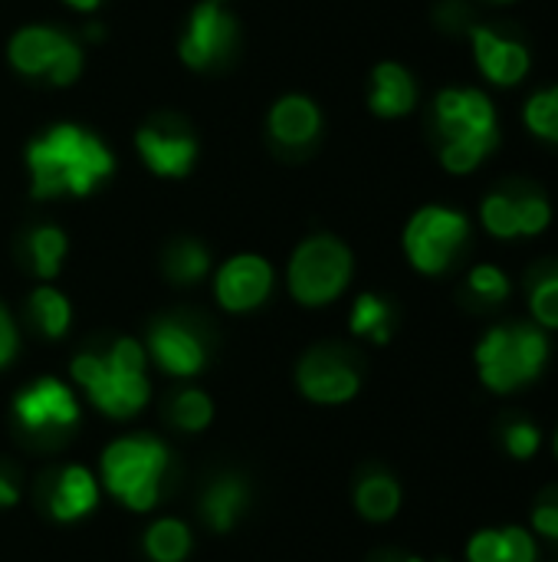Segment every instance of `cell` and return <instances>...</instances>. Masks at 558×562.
<instances>
[{"mask_svg":"<svg viewBox=\"0 0 558 562\" xmlns=\"http://www.w3.org/2000/svg\"><path fill=\"white\" fill-rule=\"evenodd\" d=\"M33 198H82L112 175V151L79 125H53L26 148Z\"/></svg>","mask_w":558,"mask_h":562,"instance_id":"cell-1","label":"cell"},{"mask_svg":"<svg viewBox=\"0 0 558 562\" xmlns=\"http://www.w3.org/2000/svg\"><path fill=\"white\" fill-rule=\"evenodd\" d=\"M441 132V165L451 175H470L500 142L497 105L483 89H444L434 102Z\"/></svg>","mask_w":558,"mask_h":562,"instance_id":"cell-2","label":"cell"},{"mask_svg":"<svg viewBox=\"0 0 558 562\" xmlns=\"http://www.w3.org/2000/svg\"><path fill=\"white\" fill-rule=\"evenodd\" d=\"M474 359L480 382L497 395H510L543 375L549 362V336L536 323L493 326L477 342Z\"/></svg>","mask_w":558,"mask_h":562,"instance_id":"cell-3","label":"cell"},{"mask_svg":"<svg viewBox=\"0 0 558 562\" xmlns=\"http://www.w3.org/2000/svg\"><path fill=\"white\" fill-rule=\"evenodd\" d=\"M168 471V448L151 438H122L105 448L102 454V477L109 491L128 510H151L161 494V474Z\"/></svg>","mask_w":558,"mask_h":562,"instance_id":"cell-4","label":"cell"},{"mask_svg":"<svg viewBox=\"0 0 558 562\" xmlns=\"http://www.w3.org/2000/svg\"><path fill=\"white\" fill-rule=\"evenodd\" d=\"M352 280V254L335 237H309L289 260V290L303 306H326Z\"/></svg>","mask_w":558,"mask_h":562,"instance_id":"cell-5","label":"cell"},{"mask_svg":"<svg viewBox=\"0 0 558 562\" xmlns=\"http://www.w3.org/2000/svg\"><path fill=\"white\" fill-rule=\"evenodd\" d=\"M470 237V221L457 207L428 204L405 227V254L414 270L437 277L444 273Z\"/></svg>","mask_w":558,"mask_h":562,"instance_id":"cell-6","label":"cell"},{"mask_svg":"<svg viewBox=\"0 0 558 562\" xmlns=\"http://www.w3.org/2000/svg\"><path fill=\"white\" fill-rule=\"evenodd\" d=\"M72 379L112 418H128V415L141 412L148 402L145 372H122L105 356H79L72 362Z\"/></svg>","mask_w":558,"mask_h":562,"instance_id":"cell-7","label":"cell"},{"mask_svg":"<svg viewBox=\"0 0 558 562\" xmlns=\"http://www.w3.org/2000/svg\"><path fill=\"white\" fill-rule=\"evenodd\" d=\"M237 43V20L220 7V0H204L194 7L187 30L181 36V59L191 69L217 66Z\"/></svg>","mask_w":558,"mask_h":562,"instance_id":"cell-8","label":"cell"},{"mask_svg":"<svg viewBox=\"0 0 558 562\" xmlns=\"http://www.w3.org/2000/svg\"><path fill=\"white\" fill-rule=\"evenodd\" d=\"M273 290V267L257 257V254H240L230 257L214 280V293L224 310L230 313H247L257 310Z\"/></svg>","mask_w":558,"mask_h":562,"instance_id":"cell-9","label":"cell"},{"mask_svg":"<svg viewBox=\"0 0 558 562\" xmlns=\"http://www.w3.org/2000/svg\"><path fill=\"white\" fill-rule=\"evenodd\" d=\"M296 382L303 389L306 398L319 402V405H342L349 398H355L362 379L355 372V366L349 359H342L332 349H316L299 362Z\"/></svg>","mask_w":558,"mask_h":562,"instance_id":"cell-10","label":"cell"},{"mask_svg":"<svg viewBox=\"0 0 558 562\" xmlns=\"http://www.w3.org/2000/svg\"><path fill=\"white\" fill-rule=\"evenodd\" d=\"M470 43H474L477 69L493 86L510 89V86H520L529 76L533 56H529L526 43H520L513 36H503L493 26H474L470 30Z\"/></svg>","mask_w":558,"mask_h":562,"instance_id":"cell-11","label":"cell"},{"mask_svg":"<svg viewBox=\"0 0 558 562\" xmlns=\"http://www.w3.org/2000/svg\"><path fill=\"white\" fill-rule=\"evenodd\" d=\"M13 412L26 431H62L79 422V405L72 392L56 379H39L33 389L20 392Z\"/></svg>","mask_w":558,"mask_h":562,"instance_id":"cell-12","label":"cell"},{"mask_svg":"<svg viewBox=\"0 0 558 562\" xmlns=\"http://www.w3.org/2000/svg\"><path fill=\"white\" fill-rule=\"evenodd\" d=\"M135 148L141 161L161 178L187 175L197 158V142L187 132H171V128H155V125H145L135 135Z\"/></svg>","mask_w":558,"mask_h":562,"instance_id":"cell-13","label":"cell"},{"mask_svg":"<svg viewBox=\"0 0 558 562\" xmlns=\"http://www.w3.org/2000/svg\"><path fill=\"white\" fill-rule=\"evenodd\" d=\"M151 356L171 375H197L207 362L201 336L178 319H161L151 329Z\"/></svg>","mask_w":558,"mask_h":562,"instance_id":"cell-14","label":"cell"},{"mask_svg":"<svg viewBox=\"0 0 558 562\" xmlns=\"http://www.w3.org/2000/svg\"><path fill=\"white\" fill-rule=\"evenodd\" d=\"M368 105L382 119H401L418 105L414 76L398 63H378L372 72V95Z\"/></svg>","mask_w":558,"mask_h":562,"instance_id":"cell-15","label":"cell"},{"mask_svg":"<svg viewBox=\"0 0 558 562\" xmlns=\"http://www.w3.org/2000/svg\"><path fill=\"white\" fill-rule=\"evenodd\" d=\"M319 125H322V115L316 102L306 95H283L270 112V135L286 148H303L316 142Z\"/></svg>","mask_w":558,"mask_h":562,"instance_id":"cell-16","label":"cell"},{"mask_svg":"<svg viewBox=\"0 0 558 562\" xmlns=\"http://www.w3.org/2000/svg\"><path fill=\"white\" fill-rule=\"evenodd\" d=\"M470 562H536L539 547L536 537L523 527H500V530H480L470 547H467Z\"/></svg>","mask_w":558,"mask_h":562,"instance_id":"cell-17","label":"cell"},{"mask_svg":"<svg viewBox=\"0 0 558 562\" xmlns=\"http://www.w3.org/2000/svg\"><path fill=\"white\" fill-rule=\"evenodd\" d=\"M99 504V487L95 477L86 468H66L53 487L49 497V514L56 520H79Z\"/></svg>","mask_w":558,"mask_h":562,"instance_id":"cell-18","label":"cell"},{"mask_svg":"<svg viewBox=\"0 0 558 562\" xmlns=\"http://www.w3.org/2000/svg\"><path fill=\"white\" fill-rule=\"evenodd\" d=\"M62 33L49 26H23L10 40V63L23 76H46Z\"/></svg>","mask_w":558,"mask_h":562,"instance_id":"cell-19","label":"cell"},{"mask_svg":"<svg viewBox=\"0 0 558 562\" xmlns=\"http://www.w3.org/2000/svg\"><path fill=\"white\" fill-rule=\"evenodd\" d=\"M247 507V487L237 477H220L207 487L204 501H201V514L207 520V527H214L217 533H227L237 517Z\"/></svg>","mask_w":558,"mask_h":562,"instance_id":"cell-20","label":"cell"},{"mask_svg":"<svg viewBox=\"0 0 558 562\" xmlns=\"http://www.w3.org/2000/svg\"><path fill=\"white\" fill-rule=\"evenodd\" d=\"M355 507L372 524H388L401 507V487L388 474H368L355 491Z\"/></svg>","mask_w":558,"mask_h":562,"instance_id":"cell-21","label":"cell"},{"mask_svg":"<svg viewBox=\"0 0 558 562\" xmlns=\"http://www.w3.org/2000/svg\"><path fill=\"white\" fill-rule=\"evenodd\" d=\"M480 221L497 240H516L520 237V204L513 191H493L480 204Z\"/></svg>","mask_w":558,"mask_h":562,"instance_id":"cell-22","label":"cell"},{"mask_svg":"<svg viewBox=\"0 0 558 562\" xmlns=\"http://www.w3.org/2000/svg\"><path fill=\"white\" fill-rule=\"evenodd\" d=\"M145 550L155 562H181L191 553V533L181 520H158L145 537Z\"/></svg>","mask_w":558,"mask_h":562,"instance_id":"cell-23","label":"cell"},{"mask_svg":"<svg viewBox=\"0 0 558 562\" xmlns=\"http://www.w3.org/2000/svg\"><path fill=\"white\" fill-rule=\"evenodd\" d=\"M352 333L368 336L375 342H388V336H391V306L375 293H362L355 300V306H352Z\"/></svg>","mask_w":558,"mask_h":562,"instance_id":"cell-24","label":"cell"},{"mask_svg":"<svg viewBox=\"0 0 558 562\" xmlns=\"http://www.w3.org/2000/svg\"><path fill=\"white\" fill-rule=\"evenodd\" d=\"M523 122L536 138L558 145V86H546L529 95L523 109Z\"/></svg>","mask_w":558,"mask_h":562,"instance_id":"cell-25","label":"cell"},{"mask_svg":"<svg viewBox=\"0 0 558 562\" xmlns=\"http://www.w3.org/2000/svg\"><path fill=\"white\" fill-rule=\"evenodd\" d=\"M30 313H33V323H36L46 336H53V339L62 336V333L69 329V319H72L66 296H62L59 290H53V286H39V290L30 296Z\"/></svg>","mask_w":558,"mask_h":562,"instance_id":"cell-26","label":"cell"},{"mask_svg":"<svg viewBox=\"0 0 558 562\" xmlns=\"http://www.w3.org/2000/svg\"><path fill=\"white\" fill-rule=\"evenodd\" d=\"M30 257H33V270L43 280L56 277L66 257V234L59 227H36L30 234Z\"/></svg>","mask_w":558,"mask_h":562,"instance_id":"cell-27","label":"cell"},{"mask_svg":"<svg viewBox=\"0 0 558 562\" xmlns=\"http://www.w3.org/2000/svg\"><path fill=\"white\" fill-rule=\"evenodd\" d=\"M164 270L174 283H197L207 270H210V257L201 244L194 240H181L168 250L164 257Z\"/></svg>","mask_w":558,"mask_h":562,"instance_id":"cell-28","label":"cell"},{"mask_svg":"<svg viewBox=\"0 0 558 562\" xmlns=\"http://www.w3.org/2000/svg\"><path fill=\"white\" fill-rule=\"evenodd\" d=\"M529 313L539 329H558V270L543 273L529 286Z\"/></svg>","mask_w":558,"mask_h":562,"instance_id":"cell-29","label":"cell"},{"mask_svg":"<svg viewBox=\"0 0 558 562\" xmlns=\"http://www.w3.org/2000/svg\"><path fill=\"white\" fill-rule=\"evenodd\" d=\"M214 418V405L204 392H181L174 402H171V422L184 431H204Z\"/></svg>","mask_w":558,"mask_h":562,"instance_id":"cell-30","label":"cell"},{"mask_svg":"<svg viewBox=\"0 0 558 562\" xmlns=\"http://www.w3.org/2000/svg\"><path fill=\"white\" fill-rule=\"evenodd\" d=\"M516 204H520V237H536L553 224V204L543 191L526 188L516 194Z\"/></svg>","mask_w":558,"mask_h":562,"instance_id":"cell-31","label":"cell"},{"mask_svg":"<svg viewBox=\"0 0 558 562\" xmlns=\"http://www.w3.org/2000/svg\"><path fill=\"white\" fill-rule=\"evenodd\" d=\"M467 290L477 296V300H483V303H503L506 296H510V277L497 267V263H477L474 270H470V277H467Z\"/></svg>","mask_w":558,"mask_h":562,"instance_id":"cell-32","label":"cell"},{"mask_svg":"<svg viewBox=\"0 0 558 562\" xmlns=\"http://www.w3.org/2000/svg\"><path fill=\"white\" fill-rule=\"evenodd\" d=\"M503 448H506V454L510 458H516V461H529V458H536L539 454V448H543V431L533 425V422H510L506 428H503Z\"/></svg>","mask_w":558,"mask_h":562,"instance_id":"cell-33","label":"cell"},{"mask_svg":"<svg viewBox=\"0 0 558 562\" xmlns=\"http://www.w3.org/2000/svg\"><path fill=\"white\" fill-rule=\"evenodd\" d=\"M79 69H82V49L62 33V40H59V46H56V53H53V63H49V69H46V79H49L53 86H69V82L79 76Z\"/></svg>","mask_w":558,"mask_h":562,"instance_id":"cell-34","label":"cell"},{"mask_svg":"<svg viewBox=\"0 0 558 562\" xmlns=\"http://www.w3.org/2000/svg\"><path fill=\"white\" fill-rule=\"evenodd\" d=\"M533 530L546 540H556L558 543V494H546L536 510H533Z\"/></svg>","mask_w":558,"mask_h":562,"instance_id":"cell-35","label":"cell"},{"mask_svg":"<svg viewBox=\"0 0 558 562\" xmlns=\"http://www.w3.org/2000/svg\"><path fill=\"white\" fill-rule=\"evenodd\" d=\"M16 356V329L7 316V310L0 306V366H7Z\"/></svg>","mask_w":558,"mask_h":562,"instance_id":"cell-36","label":"cell"},{"mask_svg":"<svg viewBox=\"0 0 558 562\" xmlns=\"http://www.w3.org/2000/svg\"><path fill=\"white\" fill-rule=\"evenodd\" d=\"M20 501V491H16V484L0 471V507H13Z\"/></svg>","mask_w":558,"mask_h":562,"instance_id":"cell-37","label":"cell"},{"mask_svg":"<svg viewBox=\"0 0 558 562\" xmlns=\"http://www.w3.org/2000/svg\"><path fill=\"white\" fill-rule=\"evenodd\" d=\"M72 10H95L99 7V0H66Z\"/></svg>","mask_w":558,"mask_h":562,"instance_id":"cell-38","label":"cell"},{"mask_svg":"<svg viewBox=\"0 0 558 562\" xmlns=\"http://www.w3.org/2000/svg\"><path fill=\"white\" fill-rule=\"evenodd\" d=\"M385 562H424V560H418V557H405V560H401V557H385Z\"/></svg>","mask_w":558,"mask_h":562,"instance_id":"cell-39","label":"cell"},{"mask_svg":"<svg viewBox=\"0 0 558 562\" xmlns=\"http://www.w3.org/2000/svg\"><path fill=\"white\" fill-rule=\"evenodd\" d=\"M493 3H516V0H493Z\"/></svg>","mask_w":558,"mask_h":562,"instance_id":"cell-40","label":"cell"},{"mask_svg":"<svg viewBox=\"0 0 558 562\" xmlns=\"http://www.w3.org/2000/svg\"><path fill=\"white\" fill-rule=\"evenodd\" d=\"M556 454H558V435H556Z\"/></svg>","mask_w":558,"mask_h":562,"instance_id":"cell-41","label":"cell"}]
</instances>
